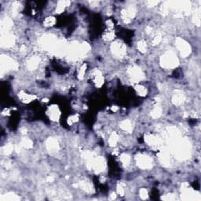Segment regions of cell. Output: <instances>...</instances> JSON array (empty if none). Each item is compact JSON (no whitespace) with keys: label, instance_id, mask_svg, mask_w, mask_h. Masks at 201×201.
Wrapping results in <instances>:
<instances>
[{"label":"cell","instance_id":"obj_1","mask_svg":"<svg viewBox=\"0 0 201 201\" xmlns=\"http://www.w3.org/2000/svg\"><path fill=\"white\" fill-rule=\"evenodd\" d=\"M174 148L175 152V156L179 160H185L189 157L191 148L187 140H177L174 144Z\"/></svg>","mask_w":201,"mask_h":201},{"label":"cell","instance_id":"obj_2","mask_svg":"<svg viewBox=\"0 0 201 201\" xmlns=\"http://www.w3.org/2000/svg\"><path fill=\"white\" fill-rule=\"evenodd\" d=\"M178 59L176 54L172 51L167 52L160 58V64L165 69H173L175 68L178 65Z\"/></svg>","mask_w":201,"mask_h":201},{"label":"cell","instance_id":"obj_3","mask_svg":"<svg viewBox=\"0 0 201 201\" xmlns=\"http://www.w3.org/2000/svg\"><path fill=\"white\" fill-rule=\"evenodd\" d=\"M176 46L183 57L188 56L191 53V47L189 46V44L181 38H178L176 39Z\"/></svg>","mask_w":201,"mask_h":201},{"label":"cell","instance_id":"obj_4","mask_svg":"<svg viewBox=\"0 0 201 201\" xmlns=\"http://www.w3.org/2000/svg\"><path fill=\"white\" fill-rule=\"evenodd\" d=\"M106 166L105 161L102 157H95L91 164L89 165L90 168H92L96 173H100L103 171Z\"/></svg>","mask_w":201,"mask_h":201},{"label":"cell","instance_id":"obj_5","mask_svg":"<svg viewBox=\"0 0 201 201\" xmlns=\"http://www.w3.org/2000/svg\"><path fill=\"white\" fill-rule=\"evenodd\" d=\"M128 73L129 75H130L132 81L134 83H138L144 78V73L138 66H133L131 68H130L128 69Z\"/></svg>","mask_w":201,"mask_h":201},{"label":"cell","instance_id":"obj_6","mask_svg":"<svg viewBox=\"0 0 201 201\" xmlns=\"http://www.w3.org/2000/svg\"><path fill=\"white\" fill-rule=\"evenodd\" d=\"M138 166L141 169H150L152 167V158L145 155H139L137 156Z\"/></svg>","mask_w":201,"mask_h":201},{"label":"cell","instance_id":"obj_7","mask_svg":"<svg viewBox=\"0 0 201 201\" xmlns=\"http://www.w3.org/2000/svg\"><path fill=\"white\" fill-rule=\"evenodd\" d=\"M17 68V63L13 61V60L7 56L1 57V71L2 73L4 70H11Z\"/></svg>","mask_w":201,"mask_h":201},{"label":"cell","instance_id":"obj_8","mask_svg":"<svg viewBox=\"0 0 201 201\" xmlns=\"http://www.w3.org/2000/svg\"><path fill=\"white\" fill-rule=\"evenodd\" d=\"M111 48H112V51L113 54H115L116 57H122L126 54V47L124 44L120 43L119 41L113 43Z\"/></svg>","mask_w":201,"mask_h":201},{"label":"cell","instance_id":"obj_9","mask_svg":"<svg viewBox=\"0 0 201 201\" xmlns=\"http://www.w3.org/2000/svg\"><path fill=\"white\" fill-rule=\"evenodd\" d=\"M182 197L183 200H196L195 196V192L188 187L187 184H184L182 187Z\"/></svg>","mask_w":201,"mask_h":201},{"label":"cell","instance_id":"obj_10","mask_svg":"<svg viewBox=\"0 0 201 201\" xmlns=\"http://www.w3.org/2000/svg\"><path fill=\"white\" fill-rule=\"evenodd\" d=\"M136 13V9L134 6H130L126 9L122 10V17L125 23H129L131 21L132 18H134Z\"/></svg>","mask_w":201,"mask_h":201},{"label":"cell","instance_id":"obj_11","mask_svg":"<svg viewBox=\"0 0 201 201\" xmlns=\"http://www.w3.org/2000/svg\"><path fill=\"white\" fill-rule=\"evenodd\" d=\"M14 38L12 35L6 33L2 35L1 38V45L3 47H10L14 44Z\"/></svg>","mask_w":201,"mask_h":201},{"label":"cell","instance_id":"obj_12","mask_svg":"<svg viewBox=\"0 0 201 201\" xmlns=\"http://www.w3.org/2000/svg\"><path fill=\"white\" fill-rule=\"evenodd\" d=\"M47 148L51 153H56L59 150V144L56 139L50 138L47 141Z\"/></svg>","mask_w":201,"mask_h":201},{"label":"cell","instance_id":"obj_13","mask_svg":"<svg viewBox=\"0 0 201 201\" xmlns=\"http://www.w3.org/2000/svg\"><path fill=\"white\" fill-rule=\"evenodd\" d=\"M144 141H145V142H146L148 144L152 145V146H157L158 144H160V140H159V138L152 134L145 135V137H144Z\"/></svg>","mask_w":201,"mask_h":201},{"label":"cell","instance_id":"obj_14","mask_svg":"<svg viewBox=\"0 0 201 201\" xmlns=\"http://www.w3.org/2000/svg\"><path fill=\"white\" fill-rule=\"evenodd\" d=\"M50 111V118L53 121H57L59 119L60 117V111L58 109L57 106L53 105V106L50 107L49 108Z\"/></svg>","mask_w":201,"mask_h":201},{"label":"cell","instance_id":"obj_15","mask_svg":"<svg viewBox=\"0 0 201 201\" xmlns=\"http://www.w3.org/2000/svg\"><path fill=\"white\" fill-rule=\"evenodd\" d=\"M39 57H32L30 59L28 60V62H27V67L28 69L30 70H35L36 69V68L39 65Z\"/></svg>","mask_w":201,"mask_h":201},{"label":"cell","instance_id":"obj_16","mask_svg":"<svg viewBox=\"0 0 201 201\" xmlns=\"http://www.w3.org/2000/svg\"><path fill=\"white\" fill-rule=\"evenodd\" d=\"M185 97L184 96V94L182 93H176L174 94V96L172 97V102L175 105H180L183 104V102L185 101Z\"/></svg>","mask_w":201,"mask_h":201},{"label":"cell","instance_id":"obj_17","mask_svg":"<svg viewBox=\"0 0 201 201\" xmlns=\"http://www.w3.org/2000/svg\"><path fill=\"white\" fill-rule=\"evenodd\" d=\"M159 159H160V161L161 162V163L163 164V166H168L170 165V157L166 152L162 151V152L159 154Z\"/></svg>","mask_w":201,"mask_h":201},{"label":"cell","instance_id":"obj_18","mask_svg":"<svg viewBox=\"0 0 201 201\" xmlns=\"http://www.w3.org/2000/svg\"><path fill=\"white\" fill-rule=\"evenodd\" d=\"M94 83L97 87H100L104 83V78L99 71L96 70L94 72Z\"/></svg>","mask_w":201,"mask_h":201},{"label":"cell","instance_id":"obj_19","mask_svg":"<svg viewBox=\"0 0 201 201\" xmlns=\"http://www.w3.org/2000/svg\"><path fill=\"white\" fill-rule=\"evenodd\" d=\"M120 127L124 130V131L131 133L133 130V126H132L131 122L130 120H124L120 123Z\"/></svg>","mask_w":201,"mask_h":201},{"label":"cell","instance_id":"obj_20","mask_svg":"<svg viewBox=\"0 0 201 201\" xmlns=\"http://www.w3.org/2000/svg\"><path fill=\"white\" fill-rule=\"evenodd\" d=\"M19 97L21 99L22 101L26 102V103H29V102H31V101H32V100L35 99V96H34V95L25 94L23 92H21V94H19Z\"/></svg>","mask_w":201,"mask_h":201},{"label":"cell","instance_id":"obj_21","mask_svg":"<svg viewBox=\"0 0 201 201\" xmlns=\"http://www.w3.org/2000/svg\"><path fill=\"white\" fill-rule=\"evenodd\" d=\"M70 4L69 1H60L57 3V6L56 13H61L64 11V9L66 6H68Z\"/></svg>","mask_w":201,"mask_h":201},{"label":"cell","instance_id":"obj_22","mask_svg":"<svg viewBox=\"0 0 201 201\" xmlns=\"http://www.w3.org/2000/svg\"><path fill=\"white\" fill-rule=\"evenodd\" d=\"M162 115V108L160 106H156L151 112V116L154 119L159 118Z\"/></svg>","mask_w":201,"mask_h":201},{"label":"cell","instance_id":"obj_23","mask_svg":"<svg viewBox=\"0 0 201 201\" xmlns=\"http://www.w3.org/2000/svg\"><path fill=\"white\" fill-rule=\"evenodd\" d=\"M79 185L84 191H86L87 192H93V187L92 185L88 183V182H79Z\"/></svg>","mask_w":201,"mask_h":201},{"label":"cell","instance_id":"obj_24","mask_svg":"<svg viewBox=\"0 0 201 201\" xmlns=\"http://www.w3.org/2000/svg\"><path fill=\"white\" fill-rule=\"evenodd\" d=\"M1 200H19V197L17 196V195L13 194L12 192H9L6 195H3L1 197Z\"/></svg>","mask_w":201,"mask_h":201},{"label":"cell","instance_id":"obj_25","mask_svg":"<svg viewBox=\"0 0 201 201\" xmlns=\"http://www.w3.org/2000/svg\"><path fill=\"white\" fill-rule=\"evenodd\" d=\"M12 25H13L12 21H11L10 19L6 18L5 19L4 21H2L1 28H2V30H7V29H9V28L12 26Z\"/></svg>","mask_w":201,"mask_h":201},{"label":"cell","instance_id":"obj_26","mask_svg":"<svg viewBox=\"0 0 201 201\" xmlns=\"http://www.w3.org/2000/svg\"><path fill=\"white\" fill-rule=\"evenodd\" d=\"M119 141V136L116 133H113L110 136L109 138V141H108V143L111 146H115L117 142Z\"/></svg>","mask_w":201,"mask_h":201},{"label":"cell","instance_id":"obj_27","mask_svg":"<svg viewBox=\"0 0 201 201\" xmlns=\"http://www.w3.org/2000/svg\"><path fill=\"white\" fill-rule=\"evenodd\" d=\"M21 146L25 148H30L32 147V141L28 138H23L21 141Z\"/></svg>","mask_w":201,"mask_h":201},{"label":"cell","instance_id":"obj_28","mask_svg":"<svg viewBox=\"0 0 201 201\" xmlns=\"http://www.w3.org/2000/svg\"><path fill=\"white\" fill-rule=\"evenodd\" d=\"M193 21L197 26H200V9H197L194 13L193 16Z\"/></svg>","mask_w":201,"mask_h":201},{"label":"cell","instance_id":"obj_29","mask_svg":"<svg viewBox=\"0 0 201 201\" xmlns=\"http://www.w3.org/2000/svg\"><path fill=\"white\" fill-rule=\"evenodd\" d=\"M120 160L124 166H127L130 162V156L127 154L123 153L120 156Z\"/></svg>","mask_w":201,"mask_h":201},{"label":"cell","instance_id":"obj_30","mask_svg":"<svg viewBox=\"0 0 201 201\" xmlns=\"http://www.w3.org/2000/svg\"><path fill=\"white\" fill-rule=\"evenodd\" d=\"M138 49L141 53H144L147 50V44L144 40H141L138 42Z\"/></svg>","mask_w":201,"mask_h":201},{"label":"cell","instance_id":"obj_31","mask_svg":"<svg viewBox=\"0 0 201 201\" xmlns=\"http://www.w3.org/2000/svg\"><path fill=\"white\" fill-rule=\"evenodd\" d=\"M56 23V19L53 17H49L46 18V20L44 21V25L47 27H50V26H53L54 24Z\"/></svg>","mask_w":201,"mask_h":201},{"label":"cell","instance_id":"obj_32","mask_svg":"<svg viewBox=\"0 0 201 201\" xmlns=\"http://www.w3.org/2000/svg\"><path fill=\"white\" fill-rule=\"evenodd\" d=\"M135 90L136 91L138 92V94L141 96H145L147 94V90L145 89V87H142V86H140V85H138L135 87Z\"/></svg>","mask_w":201,"mask_h":201},{"label":"cell","instance_id":"obj_33","mask_svg":"<svg viewBox=\"0 0 201 201\" xmlns=\"http://www.w3.org/2000/svg\"><path fill=\"white\" fill-rule=\"evenodd\" d=\"M160 11H161V13H163V15H167L169 13L170 7L169 5H168V2H166V3H163L162 6H161V8H160Z\"/></svg>","mask_w":201,"mask_h":201},{"label":"cell","instance_id":"obj_34","mask_svg":"<svg viewBox=\"0 0 201 201\" xmlns=\"http://www.w3.org/2000/svg\"><path fill=\"white\" fill-rule=\"evenodd\" d=\"M13 150V147L12 144H6V146H4L3 148V153L4 155H9L10 153H12Z\"/></svg>","mask_w":201,"mask_h":201},{"label":"cell","instance_id":"obj_35","mask_svg":"<svg viewBox=\"0 0 201 201\" xmlns=\"http://www.w3.org/2000/svg\"><path fill=\"white\" fill-rule=\"evenodd\" d=\"M114 36H115L114 31H108L104 33V35H103V38L105 40H112L113 38H114Z\"/></svg>","mask_w":201,"mask_h":201},{"label":"cell","instance_id":"obj_36","mask_svg":"<svg viewBox=\"0 0 201 201\" xmlns=\"http://www.w3.org/2000/svg\"><path fill=\"white\" fill-rule=\"evenodd\" d=\"M117 192L120 196H123L124 192H125V189H124V184L122 183H119L117 185Z\"/></svg>","mask_w":201,"mask_h":201},{"label":"cell","instance_id":"obj_37","mask_svg":"<svg viewBox=\"0 0 201 201\" xmlns=\"http://www.w3.org/2000/svg\"><path fill=\"white\" fill-rule=\"evenodd\" d=\"M86 69H87V65H82V67L80 68V69H79V79L83 78L85 72H86Z\"/></svg>","mask_w":201,"mask_h":201},{"label":"cell","instance_id":"obj_38","mask_svg":"<svg viewBox=\"0 0 201 201\" xmlns=\"http://www.w3.org/2000/svg\"><path fill=\"white\" fill-rule=\"evenodd\" d=\"M139 194L142 200H146L148 198V192L145 188H141L139 191Z\"/></svg>","mask_w":201,"mask_h":201},{"label":"cell","instance_id":"obj_39","mask_svg":"<svg viewBox=\"0 0 201 201\" xmlns=\"http://www.w3.org/2000/svg\"><path fill=\"white\" fill-rule=\"evenodd\" d=\"M77 120H78V116H70V117L69 118V119H68V123H69V125H72V124H73V123H75Z\"/></svg>","mask_w":201,"mask_h":201},{"label":"cell","instance_id":"obj_40","mask_svg":"<svg viewBox=\"0 0 201 201\" xmlns=\"http://www.w3.org/2000/svg\"><path fill=\"white\" fill-rule=\"evenodd\" d=\"M162 199L164 200H176V197L174 196V195L167 194L165 196H163Z\"/></svg>","mask_w":201,"mask_h":201},{"label":"cell","instance_id":"obj_41","mask_svg":"<svg viewBox=\"0 0 201 201\" xmlns=\"http://www.w3.org/2000/svg\"><path fill=\"white\" fill-rule=\"evenodd\" d=\"M161 40H162L161 35H158L157 36H156V37L154 38L153 41H152V43H153V45H158V44L161 42Z\"/></svg>","mask_w":201,"mask_h":201},{"label":"cell","instance_id":"obj_42","mask_svg":"<svg viewBox=\"0 0 201 201\" xmlns=\"http://www.w3.org/2000/svg\"><path fill=\"white\" fill-rule=\"evenodd\" d=\"M158 3H159L158 1H148V6H150V7H152V6L157 5Z\"/></svg>","mask_w":201,"mask_h":201},{"label":"cell","instance_id":"obj_43","mask_svg":"<svg viewBox=\"0 0 201 201\" xmlns=\"http://www.w3.org/2000/svg\"><path fill=\"white\" fill-rule=\"evenodd\" d=\"M106 24H107V26H108V27L109 28H113V26H114V23H113L112 21H111V20L107 21Z\"/></svg>","mask_w":201,"mask_h":201},{"label":"cell","instance_id":"obj_44","mask_svg":"<svg viewBox=\"0 0 201 201\" xmlns=\"http://www.w3.org/2000/svg\"><path fill=\"white\" fill-rule=\"evenodd\" d=\"M116 194L115 193H112V194L110 195V200H114V199H116Z\"/></svg>","mask_w":201,"mask_h":201},{"label":"cell","instance_id":"obj_45","mask_svg":"<svg viewBox=\"0 0 201 201\" xmlns=\"http://www.w3.org/2000/svg\"><path fill=\"white\" fill-rule=\"evenodd\" d=\"M53 180H54V178H53V177H52V176H50V177H49V178H47V182H52Z\"/></svg>","mask_w":201,"mask_h":201},{"label":"cell","instance_id":"obj_46","mask_svg":"<svg viewBox=\"0 0 201 201\" xmlns=\"http://www.w3.org/2000/svg\"><path fill=\"white\" fill-rule=\"evenodd\" d=\"M146 31H147L148 33H149V32L152 31V28H151V27H147V28H146Z\"/></svg>","mask_w":201,"mask_h":201},{"label":"cell","instance_id":"obj_47","mask_svg":"<svg viewBox=\"0 0 201 201\" xmlns=\"http://www.w3.org/2000/svg\"><path fill=\"white\" fill-rule=\"evenodd\" d=\"M112 111H114V112H116V111H117V110H118V108H117L116 106H114L112 108Z\"/></svg>","mask_w":201,"mask_h":201}]
</instances>
